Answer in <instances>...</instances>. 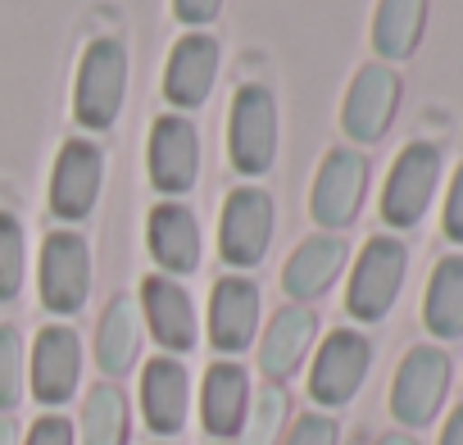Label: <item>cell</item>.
Returning a JSON list of instances; mask_svg holds the SVG:
<instances>
[{"label": "cell", "instance_id": "6da1fadb", "mask_svg": "<svg viewBox=\"0 0 463 445\" xmlns=\"http://www.w3.org/2000/svg\"><path fill=\"white\" fill-rule=\"evenodd\" d=\"M128 96V51L118 37H96L78 64L73 87V118L91 132H105L118 123Z\"/></svg>", "mask_w": 463, "mask_h": 445}, {"label": "cell", "instance_id": "7a4b0ae2", "mask_svg": "<svg viewBox=\"0 0 463 445\" xmlns=\"http://www.w3.org/2000/svg\"><path fill=\"white\" fill-rule=\"evenodd\" d=\"M409 273V251L400 237H373L359 251V264L350 273V291H345V309L359 323H382L404 287Z\"/></svg>", "mask_w": 463, "mask_h": 445}, {"label": "cell", "instance_id": "3957f363", "mask_svg": "<svg viewBox=\"0 0 463 445\" xmlns=\"http://www.w3.org/2000/svg\"><path fill=\"white\" fill-rule=\"evenodd\" d=\"M449 377H454V364L440 346H413L400 368H395V382H391V413L395 422L404 427H427L445 395H449Z\"/></svg>", "mask_w": 463, "mask_h": 445}, {"label": "cell", "instance_id": "277c9868", "mask_svg": "<svg viewBox=\"0 0 463 445\" xmlns=\"http://www.w3.org/2000/svg\"><path fill=\"white\" fill-rule=\"evenodd\" d=\"M227 150L232 164L246 177H260L273 168L278 159V100L269 87L250 82L232 100V118H227Z\"/></svg>", "mask_w": 463, "mask_h": 445}, {"label": "cell", "instance_id": "5b68a950", "mask_svg": "<svg viewBox=\"0 0 463 445\" xmlns=\"http://www.w3.org/2000/svg\"><path fill=\"white\" fill-rule=\"evenodd\" d=\"M440 186V150L431 141H409L382 186V218L391 228H418Z\"/></svg>", "mask_w": 463, "mask_h": 445}, {"label": "cell", "instance_id": "8992f818", "mask_svg": "<svg viewBox=\"0 0 463 445\" xmlns=\"http://www.w3.org/2000/svg\"><path fill=\"white\" fill-rule=\"evenodd\" d=\"M273 241V195L260 186H237L222 204L218 251L232 269H255Z\"/></svg>", "mask_w": 463, "mask_h": 445}, {"label": "cell", "instance_id": "52a82bcc", "mask_svg": "<svg viewBox=\"0 0 463 445\" xmlns=\"http://www.w3.org/2000/svg\"><path fill=\"white\" fill-rule=\"evenodd\" d=\"M368 191V159L350 146L327 150V159L314 173V191H309V213L318 228H350L359 218Z\"/></svg>", "mask_w": 463, "mask_h": 445}, {"label": "cell", "instance_id": "ba28073f", "mask_svg": "<svg viewBox=\"0 0 463 445\" xmlns=\"http://www.w3.org/2000/svg\"><path fill=\"white\" fill-rule=\"evenodd\" d=\"M400 91H404V82H400V73L391 64H382V60L364 64L354 73L350 91H345V105H341L345 137L359 141V146H377L386 137L395 109H400Z\"/></svg>", "mask_w": 463, "mask_h": 445}, {"label": "cell", "instance_id": "9c48e42d", "mask_svg": "<svg viewBox=\"0 0 463 445\" xmlns=\"http://www.w3.org/2000/svg\"><path fill=\"white\" fill-rule=\"evenodd\" d=\"M105 186V150L87 137H69L55 155V173H51V209L69 222L87 218L100 200Z\"/></svg>", "mask_w": 463, "mask_h": 445}, {"label": "cell", "instance_id": "30bf717a", "mask_svg": "<svg viewBox=\"0 0 463 445\" xmlns=\"http://www.w3.org/2000/svg\"><path fill=\"white\" fill-rule=\"evenodd\" d=\"M368 364H373V346H368L364 332H350V327L332 332V336L323 341L318 359H314L309 395H314L318 404H327V409L350 404V400L359 395L364 377H368Z\"/></svg>", "mask_w": 463, "mask_h": 445}, {"label": "cell", "instance_id": "8fae6325", "mask_svg": "<svg viewBox=\"0 0 463 445\" xmlns=\"http://www.w3.org/2000/svg\"><path fill=\"white\" fill-rule=\"evenodd\" d=\"M146 159H150V182H155V191H164V195H186V191L195 186V177H200V137H195V123L182 118V114L155 118Z\"/></svg>", "mask_w": 463, "mask_h": 445}, {"label": "cell", "instance_id": "7c38bea8", "mask_svg": "<svg viewBox=\"0 0 463 445\" xmlns=\"http://www.w3.org/2000/svg\"><path fill=\"white\" fill-rule=\"evenodd\" d=\"M91 291V251L78 232H51L42 246V300L51 314H78Z\"/></svg>", "mask_w": 463, "mask_h": 445}, {"label": "cell", "instance_id": "4fadbf2b", "mask_svg": "<svg viewBox=\"0 0 463 445\" xmlns=\"http://www.w3.org/2000/svg\"><path fill=\"white\" fill-rule=\"evenodd\" d=\"M218 78V42L204 33H191L173 46L168 69H164V96L177 109H200L213 91Z\"/></svg>", "mask_w": 463, "mask_h": 445}, {"label": "cell", "instance_id": "5bb4252c", "mask_svg": "<svg viewBox=\"0 0 463 445\" xmlns=\"http://www.w3.org/2000/svg\"><path fill=\"white\" fill-rule=\"evenodd\" d=\"M260 327V287L250 278H222L209 296V341L213 350L237 355Z\"/></svg>", "mask_w": 463, "mask_h": 445}, {"label": "cell", "instance_id": "9a60e30c", "mask_svg": "<svg viewBox=\"0 0 463 445\" xmlns=\"http://www.w3.org/2000/svg\"><path fill=\"white\" fill-rule=\"evenodd\" d=\"M146 237H150V255L164 273H195L200 264V222L186 204H155L150 222H146Z\"/></svg>", "mask_w": 463, "mask_h": 445}, {"label": "cell", "instance_id": "2e32d148", "mask_svg": "<svg viewBox=\"0 0 463 445\" xmlns=\"http://www.w3.org/2000/svg\"><path fill=\"white\" fill-rule=\"evenodd\" d=\"M82 373V346L69 327H46L33 350V395L42 404H64Z\"/></svg>", "mask_w": 463, "mask_h": 445}, {"label": "cell", "instance_id": "e0dca14e", "mask_svg": "<svg viewBox=\"0 0 463 445\" xmlns=\"http://www.w3.org/2000/svg\"><path fill=\"white\" fill-rule=\"evenodd\" d=\"M345 237H332V232H318V237H309L291 260H287V269H282V291L291 296V300H314V296H323L336 278H341V269H345Z\"/></svg>", "mask_w": 463, "mask_h": 445}, {"label": "cell", "instance_id": "ac0fdd59", "mask_svg": "<svg viewBox=\"0 0 463 445\" xmlns=\"http://www.w3.org/2000/svg\"><path fill=\"white\" fill-rule=\"evenodd\" d=\"M314 332H318L314 309H305V305L278 309V318L269 323L264 346H260V368H264V377L287 382V377L305 364V355H309V346H314Z\"/></svg>", "mask_w": 463, "mask_h": 445}, {"label": "cell", "instance_id": "d6986e66", "mask_svg": "<svg viewBox=\"0 0 463 445\" xmlns=\"http://www.w3.org/2000/svg\"><path fill=\"white\" fill-rule=\"evenodd\" d=\"M141 305H146L150 332L159 336L164 350L186 355V350L195 346V309H191V296H186L173 278H146Z\"/></svg>", "mask_w": 463, "mask_h": 445}, {"label": "cell", "instance_id": "ffe728a7", "mask_svg": "<svg viewBox=\"0 0 463 445\" xmlns=\"http://www.w3.org/2000/svg\"><path fill=\"white\" fill-rule=\"evenodd\" d=\"M246 404H250V377H246V368L213 364L204 373L200 413H204V431L209 436H237L246 427Z\"/></svg>", "mask_w": 463, "mask_h": 445}, {"label": "cell", "instance_id": "44dd1931", "mask_svg": "<svg viewBox=\"0 0 463 445\" xmlns=\"http://www.w3.org/2000/svg\"><path fill=\"white\" fill-rule=\"evenodd\" d=\"M141 409L150 431L173 436L186 422V368L173 359H150L141 373Z\"/></svg>", "mask_w": 463, "mask_h": 445}, {"label": "cell", "instance_id": "7402d4cb", "mask_svg": "<svg viewBox=\"0 0 463 445\" xmlns=\"http://www.w3.org/2000/svg\"><path fill=\"white\" fill-rule=\"evenodd\" d=\"M422 323L440 341L463 336V255H445L431 269V282L422 296Z\"/></svg>", "mask_w": 463, "mask_h": 445}, {"label": "cell", "instance_id": "603a6c76", "mask_svg": "<svg viewBox=\"0 0 463 445\" xmlns=\"http://www.w3.org/2000/svg\"><path fill=\"white\" fill-rule=\"evenodd\" d=\"M427 33V0H377L373 51L382 60H409Z\"/></svg>", "mask_w": 463, "mask_h": 445}, {"label": "cell", "instance_id": "cb8c5ba5", "mask_svg": "<svg viewBox=\"0 0 463 445\" xmlns=\"http://www.w3.org/2000/svg\"><path fill=\"white\" fill-rule=\"evenodd\" d=\"M137 350H141V309L132 296H118L96 327V359L109 377H123L137 364Z\"/></svg>", "mask_w": 463, "mask_h": 445}, {"label": "cell", "instance_id": "d4e9b609", "mask_svg": "<svg viewBox=\"0 0 463 445\" xmlns=\"http://www.w3.org/2000/svg\"><path fill=\"white\" fill-rule=\"evenodd\" d=\"M128 440V400L118 386H91L82 404V445H123Z\"/></svg>", "mask_w": 463, "mask_h": 445}, {"label": "cell", "instance_id": "484cf974", "mask_svg": "<svg viewBox=\"0 0 463 445\" xmlns=\"http://www.w3.org/2000/svg\"><path fill=\"white\" fill-rule=\"evenodd\" d=\"M24 222L10 213V209H0V305L14 300L24 291Z\"/></svg>", "mask_w": 463, "mask_h": 445}, {"label": "cell", "instance_id": "4316f807", "mask_svg": "<svg viewBox=\"0 0 463 445\" xmlns=\"http://www.w3.org/2000/svg\"><path fill=\"white\" fill-rule=\"evenodd\" d=\"M287 409H291V395H287L278 382H269V386L255 395V404H250V422L241 427V431H246V445H273L278 431L287 427Z\"/></svg>", "mask_w": 463, "mask_h": 445}, {"label": "cell", "instance_id": "83f0119b", "mask_svg": "<svg viewBox=\"0 0 463 445\" xmlns=\"http://www.w3.org/2000/svg\"><path fill=\"white\" fill-rule=\"evenodd\" d=\"M24 400V341L14 327L0 323V409H14Z\"/></svg>", "mask_w": 463, "mask_h": 445}, {"label": "cell", "instance_id": "f1b7e54d", "mask_svg": "<svg viewBox=\"0 0 463 445\" xmlns=\"http://www.w3.org/2000/svg\"><path fill=\"white\" fill-rule=\"evenodd\" d=\"M336 422L327 418V413H305L296 427H291V436H287V445H336Z\"/></svg>", "mask_w": 463, "mask_h": 445}, {"label": "cell", "instance_id": "f546056e", "mask_svg": "<svg viewBox=\"0 0 463 445\" xmlns=\"http://www.w3.org/2000/svg\"><path fill=\"white\" fill-rule=\"evenodd\" d=\"M445 237L454 241V246H463V164H458V173H454V182H449V200H445Z\"/></svg>", "mask_w": 463, "mask_h": 445}, {"label": "cell", "instance_id": "4dcf8cb0", "mask_svg": "<svg viewBox=\"0 0 463 445\" xmlns=\"http://www.w3.org/2000/svg\"><path fill=\"white\" fill-rule=\"evenodd\" d=\"M28 445H73V427H69V418H60V413L37 418L33 431H28Z\"/></svg>", "mask_w": 463, "mask_h": 445}, {"label": "cell", "instance_id": "1f68e13d", "mask_svg": "<svg viewBox=\"0 0 463 445\" xmlns=\"http://www.w3.org/2000/svg\"><path fill=\"white\" fill-rule=\"evenodd\" d=\"M218 10H222V0H173V14H177L182 24H191V28L218 19Z\"/></svg>", "mask_w": 463, "mask_h": 445}, {"label": "cell", "instance_id": "d6a6232c", "mask_svg": "<svg viewBox=\"0 0 463 445\" xmlns=\"http://www.w3.org/2000/svg\"><path fill=\"white\" fill-rule=\"evenodd\" d=\"M440 445H463V404L449 413V422H445V431H440Z\"/></svg>", "mask_w": 463, "mask_h": 445}, {"label": "cell", "instance_id": "836d02e7", "mask_svg": "<svg viewBox=\"0 0 463 445\" xmlns=\"http://www.w3.org/2000/svg\"><path fill=\"white\" fill-rule=\"evenodd\" d=\"M0 445H19V427H14V418H0Z\"/></svg>", "mask_w": 463, "mask_h": 445}, {"label": "cell", "instance_id": "e575fe53", "mask_svg": "<svg viewBox=\"0 0 463 445\" xmlns=\"http://www.w3.org/2000/svg\"><path fill=\"white\" fill-rule=\"evenodd\" d=\"M377 445H418V440H413L409 431H386V436H382Z\"/></svg>", "mask_w": 463, "mask_h": 445}]
</instances>
